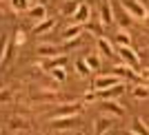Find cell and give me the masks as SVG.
I'll list each match as a JSON object with an SVG mask.
<instances>
[{
	"label": "cell",
	"instance_id": "5",
	"mask_svg": "<svg viewBox=\"0 0 149 135\" xmlns=\"http://www.w3.org/2000/svg\"><path fill=\"white\" fill-rule=\"evenodd\" d=\"M76 124H78V120H76L74 115H69V117H58V120H54V122H51V129H54V131H65V129H74Z\"/></svg>",
	"mask_w": 149,
	"mask_h": 135
},
{
	"label": "cell",
	"instance_id": "34",
	"mask_svg": "<svg viewBox=\"0 0 149 135\" xmlns=\"http://www.w3.org/2000/svg\"><path fill=\"white\" fill-rule=\"evenodd\" d=\"M140 75H143V78H147V80H149V69H143V71H140Z\"/></svg>",
	"mask_w": 149,
	"mask_h": 135
},
{
	"label": "cell",
	"instance_id": "23",
	"mask_svg": "<svg viewBox=\"0 0 149 135\" xmlns=\"http://www.w3.org/2000/svg\"><path fill=\"white\" fill-rule=\"evenodd\" d=\"M134 98L143 100V98H149V86H134Z\"/></svg>",
	"mask_w": 149,
	"mask_h": 135
},
{
	"label": "cell",
	"instance_id": "13",
	"mask_svg": "<svg viewBox=\"0 0 149 135\" xmlns=\"http://www.w3.org/2000/svg\"><path fill=\"white\" fill-rule=\"evenodd\" d=\"M60 95H58L56 91H42V93H36V95H31V100L33 102H51V100H58Z\"/></svg>",
	"mask_w": 149,
	"mask_h": 135
},
{
	"label": "cell",
	"instance_id": "9",
	"mask_svg": "<svg viewBox=\"0 0 149 135\" xmlns=\"http://www.w3.org/2000/svg\"><path fill=\"white\" fill-rule=\"evenodd\" d=\"M125 93V84L120 82V84H113V86H109V89H105V91H100V95L105 100H111V98H118V95H123Z\"/></svg>",
	"mask_w": 149,
	"mask_h": 135
},
{
	"label": "cell",
	"instance_id": "3",
	"mask_svg": "<svg viewBox=\"0 0 149 135\" xmlns=\"http://www.w3.org/2000/svg\"><path fill=\"white\" fill-rule=\"evenodd\" d=\"M111 11L116 13V22H118L120 27H129L131 25V18L127 16V11H125V7L120 5V2H111Z\"/></svg>",
	"mask_w": 149,
	"mask_h": 135
},
{
	"label": "cell",
	"instance_id": "25",
	"mask_svg": "<svg viewBox=\"0 0 149 135\" xmlns=\"http://www.w3.org/2000/svg\"><path fill=\"white\" fill-rule=\"evenodd\" d=\"M134 133H138V135H149V131L145 129L143 120H134Z\"/></svg>",
	"mask_w": 149,
	"mask_h": 135
},
{
	"label": "cell",
	"instance_id": "7",
	"mask_svg": "<svg viewBox=\"0 0 149 135\" xmlns=\"http://www.w3.org/2000/svg\"><path fill=\"white\" fill-rule=\"evenodd\" d=\"M118 53L123 55V58H125V60H127V62H129V64H131V67H134V69L138 67V62H140V60H138L136 51L131 49V47H118Z\"/></svg>",
	"mask_w": 149,
	"mask_h": 135
},
{
	"label": "cell",
	"instance_id": "17",
	"mask_svg": "<svg viewBox=\"0 0 149 135\" xmlns=\"http://www.w3.org/2000/svg\"><path fill=\"white\" fill-rule=\"evenodd\" d=\"M80 33H82L80 25H71V27H67V29H65L62 38H65V40H74V38H80Z\"/></svg>",
	"mask_w": 149,
	"mask_h": 135
},
{
	"label": "cell",
	"instance_id": "19",
	"mask_svg": "<svg viewBox=\"0 0 149 135\" xmlns=\"http://www.w3.org/2000/svg\"><path fill=\"white\" fill-rule=\"evenodd\" d=\"M78 7H80V2H78V0H67V2L62 5V13H65V16H71V18H74V13L78 11Z\"/></svg>",
	"mask_w": 149,
	"mask_h": 135
},
{
	"label": "cell",
	"instance_id": "30",
	"mask_svg": "<svg viewBox=\"0 0 149 135\" xmlns=\"http://www.w3.org/2000/svg\"><path fill=\"white\" fill-rule=\"evenodd\" d=\"M78 44H80V38H74V40H67V42H65V49H76Z\"/></svg>",
	"mask_w": 149,
	"mask_h": 135
},
{
	"label": "cell",
	"instance_id": "20",
	"mask_svg": "<svg viewBox=\"0 0 149 135\" xmlns=\"http://www.w3.org/2000/svg\"><path fill=\"white\" fill-rule=\"evenodd\" d=\"M9 129L11 131H27L29 129V122H25L22 117H13L11 122H9Z\"/></svg>",
	"mask_w": 149,
	"mask_h": 135
},
{
	"label": "cell",
	"instance_id": "4",
	"mask_svg": "<svg viewBox=\"0 0 149 135\" xmlns=\"http://www.w3.org/2000/svg\"><path fill=\"white\" fill-rule=\"evenodd\" d=\"M100 20H102L105 27H109L113 22V11H111V2L109 0H100Z\"/></svg>",
	"mask_w": 149,
	"mask_h": 135
},
{
	"label": "cell",
	"instance_id": "2",
	"mask_svg": "<svg viewBox=\"0 0 149 135\" xmlns=\"http://www.w3.org/2000/svg\"><path fill=\"white\" fill-rule=\"evenodd\" d=\"M113 84H120V80L116 78V75H98L96 78V82H93V89L96 91H105V89H109V86H113Z\"/></svg>",
	"mask_w": 149,
	"mask_h": 135
},
{
	"label": "cell",
	"instance_id": "21",
	"mask_svg": "<svg viewBox=\"0 0 149 135\" xmlns=\"http://www.w3.org/2000/svg\"><path fill=\"white\" fill-rule=\"evenodd\" d=\"M27 13H29V18H33V20H45V7H42V5L31 7Z\"/></svg>",
	"mask_w": 149,
	"mask_h": 135
},
{
	"label": "cell",
	"instance_id": "8",
	"mask_svg": "<svg viewBox=\"0 0 149 135\" xmlns=\"http://www.w3.org/2000/svg\"><path fill=\"white\" fill-rule=\"evenodd\" d=\"M82 106L80 104H67V106H60V109L54 113V120H58V117H69V115H76L78 111H80Z\"/></svg>",
	"mask_w": 149,
	"mask_h": 135
},
{
	"label": "cell",
	"instance_id": "28",
	"mask_svg": "<svg viewBox=\"0 0 149 135\" xmlns=\"http://www.w3.org/2000/svg\"><path fill=\"white\" fill-rule=\"evenodd\" d=\"M85 62L89 64V69H98V67H100V60L96 58V55H89V58H87Z\"/></svg>",
	"mask_w": 149,
	"mask_h": 135
},
{
	"label": "cell",
	"instance_id": "29",
	"mask_svg": "<svg viewBox=\"0 0 149 135\" xmlns=\"http://www.w3.org/2000/svg\"><path fill=\"white\" fill-rule=\"evenodd\" d=\"M51 73H54V78H56L58 82H62V80H65V71H62V67L54 69V71H51Z\"/></svg>",
	"mask_w": 149,
	"mask_h": 135
},
{
	"label": "cell",
	"instance_id": "24",
	"mask_svg": "<svg viewBox=\"0 0 149 135\" xmlns=\"http://www.w3.org/2000/svg\"><path fill=\"white\" fill-rule=\"evenodd\" d=\"M116 44H118V47H131V40H129L127 33H118V36H116Z\"/></svg>",
	"mask_w": 149,
	"mask_h": 135
},
{
	"label": "cell",
	"instance_id": "26",
	"mask_svg": "<svg viewBox=\"0 0 149 135\" xmlns=\"http://www.w3.org/2000/svg\"><path fill=\"white\" fill-rule=\"evenodd\" d=\"M76 71H78V73L80 75H87L89 73V64L85 60H80V62H76Z\"/></svg>",
	"mask_w": 149,
	"mask_h": 135
},
{
	"label": "cell",
	"instance_id": "15",
	"mask_svg": "<svg viewBox=\"0 0 149 135\" xmlns=\"http://www.w3.org/2000/svg\"><path fill=\"white\" fill-rule=\"evenodd\" d=\"M102 109H105V111H109V113H113L116 117L125 115V109H123L120 104H116V102H111V100H105V102H102Z\"/></svg>",
	"mask_w": 149,
	"mask_h": 135
},
{
	"label": "cell",
	"instance_id": "10",
	"mask_svg": "<svg viewBox=\"0 0 149 135\" xmlns=\"http://www.w3.org/2000/svg\"><path fill=\"white\" fill-rule=\"evenodd\" d=\"M113 129V120L111 117H100L98 122H96V135H105L107 131Z\"/></svg>",
	"mask_w": 149,
	"mask_h": 135
},
{
	"label": "cell",
	"instance_id": "27",
	"mask_svg": "<svg viewBox=\"0 0 149 135\" xmlns=\"http://www.w3.org/2000/svg\"><path fill=\"white\" fill-rule=\"evenodd\" d=\"M7 36H0V62H2V58H5V51H7Z\"/></svg>",
	"mask_w": 149,
	"mask_h": 135
},
{
	"label": "cell",
	"instance_id": "1",
	"mask_svg": "<svg viewBox=\"0 0 149 135\" xmlns=\"http://www.w3.org/2000/svg\"><path fill=\"white\" fill-rule=\"evenodd\" d=\"M120 5L125 7V11L131 13V16H136V18H147V11H145V7L138 2V0H118Z\"/></svg>",
	"mask_w": 149,
	"mask_h": 135
},
{
	"label": "cell",
	"instance_id": "32",
	"mask_svg": "<svg viewBox=\"0 0 149 135\" xmlns=\"http://www.w3.org/2000/svg\"><path fill=\"white\" fill-rule=\"evenodd\" d=\"M25 42V36H22V31H16V42L13 44H22Z\"/></svg>",
	"mask_w": 149,
	"mask_h": 135
},
{
	"label": "cell",
	"instance_id": "16",
	"mask_svg": "<svg viewBox=\"0 0 149 135\" xmlns=\"http://www.w3.org/2000/svg\"><path fill=\"white\" fill-rule=\"evenodd\" d=\"M56 27V22L54 20H40L36 25V29H33V33H38V36H42V33H47V31H51Z\"/></svg>",
	"mask_w": 149,
	"mask_h": 135
},
{
	"label": "cell",
	"instance_id": "12",
	"mask_svg": "<svg viewBox=\"0 0 149 135\" xmlns=\"http://www.w3.org/2000/svg\"><path fill=\"white\" fill-rule=\"evenodd\" d=\"M65 64V55H54V58H49V60L42 62V69H47V71H54V69L62 67Z\"/></svg>",
	"mask_w": 149,
	"mask_h": 135
},
{
	"label": "cell",
	"instance_id": "14",
	"mask_svg": "<svg viewBox=\"0 0 149 135\" xmlns=\"http://www.w3.org/2000/svg\"><path fill=\"white\" fill-rule=\"evenodd\" d=\"M98 49L102 51V55H107V58H113V44L107 40V38H98Z\"/></svg>",
	"mask_w": 149,
	"mask_h": 135
},
{
	"label": "cell",
	"instance_id": "22",
	"mask_svg": "<svg viewBox=\"0 0 149 135\" xmlns=\"http://www.w3.org/2000/svg\"><path fill=\"white\" fill-rule=\"evenodd\" d=\"M11 7L16 11H29V0H11Z\"/></svg>",
	"mask_w": 149,
	"mask_h": 135
},
{
	"label": "cell",
	"instance_id": "33",
	"mask_svg": "<svg viewBox=\"0 0 149 135\" xmlns=\"http://www.w3.org/2000/svg\"><path fill=\"white\" fill-rule=\"evenodd\" d=\"M93 98H96V91H87V93H85V100H87V102L93 100Z\"/></svg>",
	"mask_w": 149,
	"mask_h": 135
},
{
	"label": "cell",
	"instance_id": "18",
	"mask_svg": "<svg viewBox=\"0 0 149 135\" xmlns=\"http://www.w3.org/2000/svg\"><path fill=\"white\" fill-rule=\"evenodd\" d=\"M111 75H116V78H118V75H123V78H129V80H134V78H136V73H134L129 67H113V69H111Z\"/></svg>",
	"mask_w": 149,
	"mask_h": 135
},
{
	"label": "cell",
	"instance_id": "31",
	"mask_svg": "<svg viewBox=\"0 0 149 135\" xmlns=\"http://www.w3.org/2000/svg\"><path fill=\"white\" fill-rule=\"evenodd\" d=\"M7 100H11V89H5V91H0V102H7Z\"/></svg>",
	"mask_w": 149,
	"mask_h": 135
},
{
	"label": "cell",
	"instance_id": "35",
	"mask_svg": "<svg viewBox=\"0 0 149 135\" xmlns=\"http://www.w3.org/2000/svg\"><path fill=\"white\" fill-rule=\"evenodd\" d=\"M125 135H138V133H125Z\"/></svg>",
	"mask_w": 149,
	"mask_h": 135
},
{
	"label": "cell",
	"instance_id": "11",
	"mask_svg": "<svg viewBox=\"0 0 149 135\" xmlns=\"http://www.w3.org/2000/svg\"><path fill=\"white\" fill-rule=\"evenodd\" d=\"M58 53H60V49H58L56 44H40L38 47V55H42V58H54Z\"/></svg>",
	"mask_w": 149,
	"mask_h": 135
},
{
	"label": "cell",
	"instance_id": "6",
	"mask_svg": "<svg viewBox=\"0 0 149 135\" xmlns=\"http://www.w3.org/2000/svg\"><path fill=\"white\" fill-rule=\"evenodd\" d=\"M89 18H91V9H89V5L80 2V7H78V11L74 13V20H76V25H85V22H87Z\"/></svg>",
	"mask_w": 149,
	"mask_h": 135
}]
</instances>
